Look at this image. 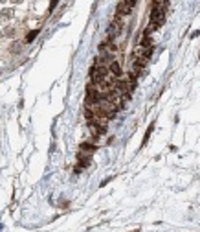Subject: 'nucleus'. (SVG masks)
Masks as SVG:
<instances>
[{"mask_svg":"<svg viewBox=\"0 0 200 232\" xmlns=\"http://www.w3.org/2000/svg\"><path fill=\"white\" fill-rule=\"evenodd\" d=\"M165 6H167V2H156V4H154V9H153V13H151L149 31H154V29H158V28L162 26V22H164V11H165V9H162V7H165Z\"/></svg>","mask_w":200,"mask_h":232,"instance_id":"1","label":"nucleus"},{"mask_svg":"<svg viewBox=\"0 0 200 232\" xmlns=\"http://www.w3.org/2000/svg\"><path fill=\"white\" fill-rule=\"evenodd\" d=\"M118 7H119V11H118V17H119V15H127V13H130V9L134 7V2H121Z\"/></svg>","mask_w":200,"mask_h":232,"instance_id":"2","label":"nucleus"},{"mask_svg":"<svg viewBox=\"0 0 200 232\" xmlns=\"http://www.w3.org/2000/svg\"><path fill=\"white\" fill-rule=\"evenodd\" d=\"M110 72H112V74H116V76H119V74H121L118 61H112V63H110Z\"/></svg>","mask_w":200,"mask_h":232,"instance_id":"3","label":"nucleus"},{"mask_svg":"<svg viewBox=\"0 0 200 232\" xmlns=\"http://www.w3.org/2000/svg\"><path fill=\"white\" fill-rule=\"evenodd\" d=\"M35 35H37V31H31V33H29V37H28L26 41H28V42H29V41H33V37H35Z\"/></svg>","mask_w":200,"mask_h":232,"instance_id":"4","label":"nucleus"}]
</instances>
